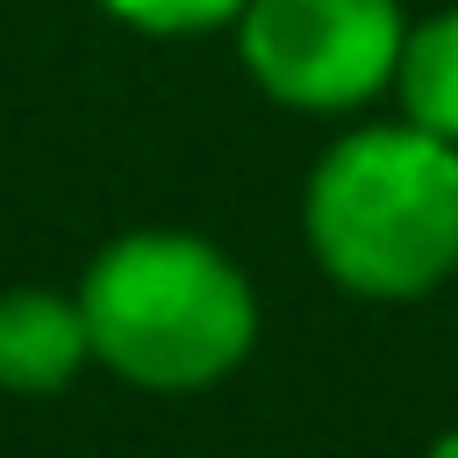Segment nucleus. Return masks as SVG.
<instances>
[{
    "label": "nucleus",
    "instance_id": "obj_1",
    "mask_svg": "<svg viewBox=\"0 0 458 458\" xmlns=\"http://www.w3.org/2000/svg\"><path fill=\"white\" fill-rule=\"evenodd\" d=\"M308 243L365 301H415L458 272V143L379 122L322 150L308 179Z\"/></svg>",
    "mask_w": 458,
    "mask_h": 458
},
{
    "label": "nucleus",
    "instance_id": "obj_2",
    "mask_svg": "<svg viewBox=\"0 0 458 458\" xmlns=\"http://www.w3.org/2000/svg\"><path fill=\"white\" fill-rule=\"evenodd\" d=\"M79 308H86L93 358L157 394L215 386L258 344L250 279L186 229L114 236L93 258Z\"/></svg>",
    "mask_w": 458,
    "mask_h": 458
},
{
    "label": "nucleus",
    "instance_id": "obj_3",
    "mask_svg": "<svg viewBox=\"0 0 458 458\" xmlns=\"http://www.w3.org/2000/svg\"><path fill=\"white\" fill-rule=\"evenodd\" d=\"M401 43L408 29L394 0H243L236 14L250 79L308 114H336L394 86Z\"/></svg>",
    "mask_w": 458,
    "mask_h": 458
},
{
    "label": "nucleus",
    "instance_id": "obj_4",
    "mask_svg": "<svg viewBox=\"0 0 458 458\" xmlns=\"http://www.w3.org/2000/svg\"><path fill=\"white\" fill-rule=\"evenodd\" d=\"M93 358L86 308L43 286L0 293V386L7 394H57Z\"/></svg>",
    "mask_w": 458,
    "mask_h": 458
},
{
    "label": "nucleus",
    "instance_id": "obj_5",
    "mask_svg": "<svg viewBox=\"0 0 458 458\" xmlns=\"http://www.w3.org/2000/svg\"><path fill=\"white\" fill-rule=\"evenodd\" d=\"M394 86H401V114L415 129L458 143V7H444V14L408 29Z\"/></svg>",
    "mask_w": 458,
    "mask_h": 458
},
{
    "label": "nucleus",
    "instance_id": "obj_6",
    "mask_svg": "<svg viewBox=\"0 0 458 458\" xmlns=\"http://www.w3.org/2000/svg\"><path fill=\"white\" fill-rule=\"evenodd\" d=\"M100 7L150 36H193V29H222L243 14V0H100Z\"/></svg>",
    "mask_w": 458,
    "mask_h": 458
},
{
    "label": "nucleus",
    "instance_id": "obj_7",
    "mask_svg": "<svg viewBox=\"0 0 458 458\" xmlns=\"http://www.w3.org/2000/svg\"><path fill=\"white\" fill-rule=\"evenodd\" d=\"M422 458H458V429H451V437H437V444H429Z\"/></svg>",
    "mask_w": 458,
    "mask_h": 458
}]
</instances>
